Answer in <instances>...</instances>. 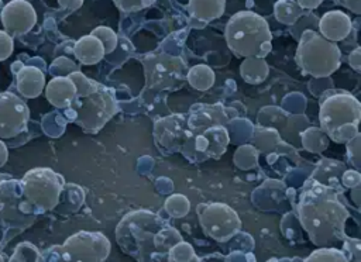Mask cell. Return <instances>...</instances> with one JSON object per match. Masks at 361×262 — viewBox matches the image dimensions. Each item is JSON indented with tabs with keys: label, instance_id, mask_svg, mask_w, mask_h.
Returning <instances> with one entry per match:
<instances>
[{
	"label": "cell",
	"instance_id": "12",
	"mask_svg": "<svg viewBox=\"0 0 361 262\" xmlns=\"http://www.w3.org/2000/svg\"><path fill=\"white\" fill-rule=\"evenodd\" d=\"M188 137V118L185 114H171L162 117L154 124V141L164 154L180 152Z\"/></svg>",
	"mask_w": 361,
	"mask_h": 262
},
{
	"label": "cell",
	"instance_id": "38",
	"mask_svg": "<svg viewBox=\"0 0 361 262\" xmlns=\"http://www.w3.org/2000/svg\"><path fill=\"white\" fill-rule=\"evenodd\" d=\"M6 161H7V148L3 144V141H0V166H3Z\"/></svg>",
	"mask_w": 361,
	"mask_h": 262
},
{
	"label": "cell",
	"instance_id": "21",
	"mask_svg": "<svg viewBox=\"0 0 361 262\" xmlns=\"http://www.w3.org/2000/svg\"><path fill=\"white\" fill-rule=\"evenodd\" d=\"M269 68L268 63L265 62L264 58H257V56H251V58H244L241 68H240V73L241 77L251 85H258L261 82H264L268 76Z\"/></svg>",
	"mask_w": 361,
	"mask_h": 262
},
{
	"label": "cell",
	"instance_id": "3",
	"mask_svg": "<svg viewBox=\"0 0 361 262\" xmlns=\"http://www.w3.org/2000/svg\"><path fill=\"white\" fill-rule=\"evenodd\" d=\"M224 38L230 51L243 58H265L272 49V34L267 20L248 10L230 17L224 28Z\"/></svg>",
	"mask_w": 361,
	"mask_h": 262
},
{
	"label": "cell",
	"instance_id": "5",
	"mask_svg": "<svg viewBox=\"0 0 361 262\" xmlns=\"http://www.w3.org/2000/svg\"><path fill=\"white\" fill-rule=\"evenodd\" d=\"M296 63L313 77H327L341 65V51L336 42L322 37L313 28L303 30L298 38Z\"/></svg>",
	"mask_w": 361,
	"mask_h": 262
},
{
	"label": "cell",
	"instance_id": "15",
	"mask_svg": "<svg viewBox=\"0 0 361 262\" xmlns=\"http://www.w3.org/2000/svg\"><path fill=\"white\" fill-rule=\"evenodd\" d=\"M319 34L331 42H338L345 39L351 30L353 23L351 18L340 10H330L322 15L317 23Z\"/></svg>",
	"mask_w": 361,
	"mask_h": 262
},
{
	"label": "cell",
	"instance_id": "29",
	"mask_svg": "<svg viewBox=\"0 0 361 262\" xmlns=\"http://www.w3.org/2000/svg\"><path fill=\"white\" fill-rule=\"evenodd\" d=\"M302 144L303 146L307 149V151H312V146L313 144H316V152L322 151L317 145V141H322V142H329V138L327 135L320 130V128H316V127H310L307 130H305L302 134Z\"/></svg>",
	"mask_w": 361,
	"mask_h": 262
},
{
	"label": "cell",
	"instance_id": "36",
	"mask_svg": "<svg viewBox=\"0 0 361 262\" xmlns=\"http://www.w3.org/2000/svg\"><path fill=\"white\" fill-rule=\"evenodd\" d=\"M303 10H314L317 8L323 0H295Z\"/></svg>",
	"mask_w": 361,
	"mask_h": 262
},
{
	"label": "cell",
	"instance_id": "24",
	"mask_svg": "<svg viewBox=\"0 0 361 262\" xmlns=\"http://www.w3.org/2000/svg\"><path fill=\"white\" fill-rule=\"evenodd\" d=\"M302 262H350L343 249L334 247H319Z\"/></svg>",
	"mask_w": 361,
	"mask_h": 262
},
{
	"label": "cell",
	"instance_id": "37",
	"mask_svg": "<svg viewBox=\"0 0 361 262\" xmlns=\"http://www.w3.org/2000/svg\"><path fill=\"white\" fill-rule=\"evenodd\" d=\"M59 6L62 8H69V10H76L83 4V0H58Z\"/></svg>",
	"mask_w": 361,
	"mask_h": 262
},
{
	"label": "cell",
	"instance_id": "7",
	"mask_svg": "<svg viewBox=\"0 0 361 262\" xmlns=\"http://www.w3.org/2000/svg\"><path fill=\"white\" fill-rule=\"evenodd\" d=\"M145 86L148 89L178 90L186 82L188 65L180 56H175L166 52H151L142 59Z\"/></svg>",
	"mask_w": 361,
	"mask_h": 262
},
{
	"label": "cell",
	"instance_id": "19",
	"mask_svg": "<svg viewBox=\"0 0 361 262\" xmlns=\"http://www.w3.org/2000/svg\"><path fill=\"white\" fill-rule=\"evenodd\" d=\"M73 55L83 65H96L104 58L106 52L100 39L89 34L75 42Z\"/></svg>",
	"mask_w": 361,
	"mask_h": 262
},
{
	"label": "cell",
	"instance_id": "39",
	"mask_svg": "<svg viewBox=\"0 0 361 262\" xmlns=\"http://www.w3.org/2000/svg\"><path fill=\"white\" fill-rule=\"evenodd\" d=\"M268 262H285V261H279V259H269Z\"/></svg>",
	"mask_w": 361,
	"mask_h": 262
},
{
	"label": "cell",
	"instance_id": "31",
	"mask_svg": "<svg viewBox=\"0 0 361 262\" xmlns=\"http://www.w3.org/2000/svg\"><path fill=\"white\" fill-rule=\"evenodd\" d=\"M360 144H361V135L360 132L357 135H354L350 141L345 142V148H347V156H348V161L351 162V165L355 168V169H360L361 166V162H360Z\"/></svg>",
	"mask_w": 361,
	"mask_h": 262
},
{
	"label": "cell",
	"instance_id": "20",
	"mask_svg": "<svg viewBox=\"0 0 361 262\" xmlns=\"http://www.w3.org/2000/svg\"><path fill=\"white\" fill-rule=\"evenodd\" d=\"M344 170H345V166L343 162H338L334 159H322L316 165V169L313 170L310 177L338 190L340 177Z\"/></svg>",
	"mask_w": 361,
	"mask_h": 262
},
{
	"label": "cell",
	"instance_id": "33",
	"mask_svg": "<svg viewBox=\"0 0 361 262\" xmlns=\"http://www.w3.org/2000/svg\"><path fill=\"white\" fill-rule=\"evenodd\" d=\"M13 38L3 30H0V61L7 59L13 52Z\"/></svg>",
	"mask_w": 361,
	"mask_h": 262
},
{
	"label": "cell",
	"instance_id": "26",
	"mask_svg": "<svg viewBox=\"0 0 361 262\" xmlns=\"http://www.w3.org/2000/svg\"><path fill=\"white\" fill-rule=\"evenodd\" d=\"M165 211L175 218L185 217L190 210V201L185 194L175 193L165 200Z\"/></svg>",
	"mask_w": 361,
	"mask_h": 262
},
{
	"label": "cell",
	"instance_id": "25",
	"mask_svg": "<svg viewBox=\"0 0 361 262\" xmlns=\"http://www.w3.org/2000/svg\"><path fill=\"white\" fill-rule=\"evenodd\" d=\"M165 262H202L193 247L183 239L175 244L166 254Z\"/></svg>",
	"mask_w": 361,
	"mask_h": 262
},
{
	"label": "cell",
	"instance_id": "41",
	"mask_svg": "<svg viewBox=\"0 0 361 262\" xmlns=\"http://www.w3.org/2000/svg\"><path fill=\"white\" fill-rule=\"evenodd\" d=\"M27 1H28V0H27Z\"/></svg>",
	"mask_w": 361,
	"mask_h": 262
},
{
	"label": "cell",
	"instance_id": "8",
	"mask_svg": "<svg viewBox=\"0 0 361 262\" xmlns=\"http://www.w3.org/2000/svg\"><path fill=\"white\" fill-rule=\"evenodd\" d=\"M63 186L62 175L49 168H34L21 179V193L39 211L52 210L58 204Z\"/></svg>",
	"mask_w": 361,
	"mask_h": 262
},
{
	"label": "cell",
	"instance_id": "10",
	"mask_svg": "<svg viewBox=\"0 0 361 262\" xmlns=\"http://www.w3.org/2000/svg\"><path fill=\"white\" fill-rule=\"evenodd\" d=\"M197 217L204 234L217 242L228 241L241 230L240 216L226 203L199 204Z\"/></svg>",
	"mask_w": 361,
	"mask_h": 262
},
{
	"label": "cell",
	"instance_id": "28",
	"mask_svg": "<svg viewBox=\"0 0 361 262\" xmlns=\"http://www.w3.org/2000/svg\"><path fill=\"white\" fill-rule=\"evenodd\" d=\"M10 262H41L39 252L30 242H23L14 251Z\"/></svg>",
	"mask_w": 361,
	"mask_h": 262
},
{
	"label": "cell",
	"instance_id": "27",
	"mask_svg": "<svg viewBox=\"0 0 361 262\" xmlns=\"http://www.w3.org/2000/svg\"><path fill=\"white\" fill-rule=\"evenodd\" d=\"M90 34L100 39L106 54H111L118 45V37L110 27H106V25L96 27Z\"/></svg>",
	"mask_w": 361,
	"mask_h": 262
},
{
	"label": "cell",
	"instance_id": "40",
	"mask_svg": "<svg viewBox=\"0 0 361 262\" xmlns=\"http://www.w3.org/2000/svg\"><path fill=\"white\" fill-rule=\"evenodd\" d=\"M0 262H3V259H1V256H0Z\"/></svg>",
	"mask_w": 361,
	"mask_h": 262
},
{
	"label": "cell",
	"instance_id": "2",
	"mask_svg": "<svg viewBox=\"0 0 361 262\" xmlns=\"http://www.w3.org/2000/svg\"><path fill=\"white\" fill-rule=\"evenodd\" d=\"M166 224L165 218L151 210H134L117 224L116 241L121 251L138 262H162L157 238Z\"/></svg>",
	"mask_w": 361,
	"mask_h": 262
},
{
	"label": "cell",
	"instance_id": "23",
	"mask_svg": "<svg viewBox=\"0 0 361 262\" xmlns=\"http://www.w3.org/2000/svg\"><path fill=\"white\" fill-rule=\"evenodd\" d=\"M186 80L192 85L193 89L204 92L213 86L216 76H214V72L212 70V68L202 63V65H195L190 69H188Z\"/></svg>",
	"mask_w": 361,
	"mask_h": 262
},
{
	"label": "cell",
	"instance_id": "17",
	"mask_svg": "<svg viewBox=\"0 0 361 262\" xmlns=\"http://www.w3.org/2000/svg\"><path fill=\"white\" fill-rule=\"evenodd\" d=\"M16 83L21 96L34 99L41 94L45 86V76L35 66H21L16 73Z\"/></svg>",
	"mask_w": 361,
	"mask_h": 262
},
{
	"label": "cell",
	"instance_id": "11",
	"mask_svg": "<svg viewBox=\"0 0 361 262\" xmlns=\"http://www.w3.org/2000/svg\"><path fill=\"white\" fill-rule=\"evenodd\" d=\"M58 249L63 262H104L110 252V241L99 231H79Z\"/></svg>",
	"mask_w": 361,
	"mask_h": 262
},
{
	"label": "cell",
	"instance_id": "13",
	"mask_svg": "<svg viewBox=\"0 0 361 262\" xmlns=\"http://www.w3.org/2000/svg\"><path fill=\"white\" fill-rule=\"evenodd\" d=\"M30 110L11 92L0 93V138H13L27 128Z\"/></svg>",
	"mask_w": 361,
	"mask_h": 262
},
{
	"label": "cell",
	"instance_id": "14",
	"mask_svg": "<svg viewBox=\"0 0 361 262\" xmlns=\"http://www.w3.org/2000/svg\"><path fill=\"white\" fill-rule=\"evenodd\" d=\"M4 31L13 38L28 32L37 23V13L27 0L8 1L0 14Z\"/></svg>",
	"mask_w": 361,
	"mask_h": 262
},
{
	"label": "cell",
	"instance_id": "18",
	"mask_svg": "<svg viewBox=\"0 0 361 262\" xmlns=\"http://www.w3.org/2000/svg\"><path fill=\"white\" fill-rule=\"evenodd\" d=\"M186 7L189 15L204 25L223 15L226 10V0H189Z\"/></svg>",
	"mask_w": 361,
	"mask_h": 262
},
{
	"label": "cell",
	"instance_id": "4",
	"mask_svg": "<svg viewBox=\"0 0 361 262\" xmlns=\"http://www.w3.org/2000/svg\"><path fill=\"white\" fill-rule=\"evenodd\" d=\"M361 104L347 92H331L320 100V130L337 144H345L358 134Z\"/></svg>",
	"mask_w": 361,
	"mask_h": 262
},
{
	"label": "cell",
	"instance_id": "6",
	"mask_svg": "<svg viewBox=\"0 0 361 262\" xmlns=\"http://www.w3.org/2000/svg\"><path fill=\"white\" fill-rule=\"evenodd\" d=\"M68 108L72 110L73 120L86 132L96 134L113 116L117 114L118 103L114 89L97 82L87 93L76 94Z\"/></svg>",
	"mask_w": 361,
	"mask_h": 262
},
{
	"label": "cell",
	"instance_id": "32",
	"mask_svg": "<svg viewBox=\"0 0 361 262\" xmlns=\"http://www.w3.org/2000/svg\"><path fill=\"white\" fill-rule=\"evenodd\" d=\"M341 183L344 187H348V189H354V187H358L360 183H361V175L358 173L357 169H345L340 177Z\"/></svg>",
	"mask_w": 361,
	"mask_h": 262
},
{
	"label": "cell",
	"instance_id": "9",
	"mask_svg": "<svg viewBox=\"0 0 361 262\" xmlns=\"http://www.w3.org/2000/svg\"><path fill=\"white\" fill-rule=\"evenodd\" d=\"M230 142L224 124H214L200 130H188L180 154L190 162L199 163L207 159H219Z\"/></svg>",
	"mask_w": 361,
	"mask_h": 262
},
{
	"label": "cell",
	"instance_id": "35",
	"mask_svg": "<svg viewBox=\"0 0 361 262\" xmlns=\"http://www.w3.org/2000/svg\"><path fill=\"white\" fill-rule=\"evenodd\" d=\"M334 1L337 4L348 8L354 14H360L361 13V0H334Z\"/></svg>",
	"mask_w": 361,
	"mask_h": 262
},
{
	"label": "cell",
	"instance_id": "34",
	"mask_svg": "<svg viewBox=\"0 0 361 262\" xmlns=\"http://www.w3.org/2000/svg\"><path fill=\"white\" fill-rule=\"evenodd\" d=\"M348 63L350 66L355 70L360 72L361 70V48L357 46L353 52H350L348 55Z\"/></svg>",
	"mask_w": 361,
	"mask_h": 262
},
{
	"label": "cell",
	"instance_id": "1",
	"mask_svg": "<svg viewBox=\"0 0 361 262\" xmlns=\"http://www.w3.org/2000/svg\"><path fill=\"white\" fill-rule=\"evenodd\" d=\"M298 220L316 247L343 244L350 211L338 197V190L309 177L298 199Z\"/></svg>",
	"mask_w": 361,
	"mask_h": 262
},
{
	"label": "cell",
	"instance_id": "16",
	"mask_svg": "<svg viewBox=\"0 0 361 262\" xmlns=\"http://www.w3.org/2000/svg\"><path fill=\"white\" fill-rule=\"evenodd\" d=\"M45 96L54 107L68 108L76 97V86L68 75L56 76L45 86Z\"/></svg>",
	"mask_w": 361,
	"mask_h": 262
},
{
	"label": "cell",
	"instance_id": "22",
	"mask_svg": "<svg viewBox=\"0 0 361 262\" xmlns=\"http://www.w3.org/2000/svg\"><path fill=\"white\" fill-rule=\"evenodd\" d=\"M274 14L279 23L293 25L305 14V10L295 0H278L274 4Z\"/></svg>",
	"mask_w": 361,
	"mask_h": 262
},
{
	"label": "cell",
	"instance_id": "30",
	"mask_svg": "<svg viewBox=\"0 0 361 262\" xmlns=\"http://www.w3.org/2000/svg\"><path fill=\"white\" fill-rule=\"evenodd\" d=\"M157 0H113L116 7L123 13H134L152 6Z\"/></svg>",
	"mask_w": 361,
	"mask_h": 262
}]
</instances>
